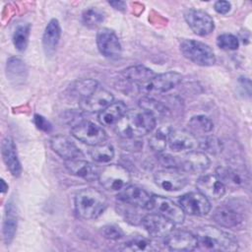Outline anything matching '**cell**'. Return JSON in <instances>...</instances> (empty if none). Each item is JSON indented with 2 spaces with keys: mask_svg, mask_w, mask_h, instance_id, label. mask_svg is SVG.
<instances>
[{
  "mask_svg": "<svg viewBox=\"0 0 252 252\" xmlns=\"http://www.w3.org/2000/svg\"><path fill=\"white\" fill-rule=\"evenodd\" d=\"M156 117L142 107L127 110L115 124V131L123 139H137L153 132Z\"/></svg>",
  "mask_w": 252,
  "mask_h": 252,
  "instance_id": "6da1fadb",
  "label": "cell"
},
{
  "mask_svg": "<svg viewBox=\"0 0 252 252\" xmlns=\"http://www.w3.org/2000/svg\"><path fill=\"white\" fill-rule=\"evenodd\" d=\"M213 219L222 227L235 230L244 229L249 221L248 205L240 199L226 200L215 209Z\"/></svg>",
  "mask_w": 252,
  "mask_h": 252,
  "instance_id": "7a4b0ae2",
  "label": "cell"
},
{
  "mask_svg": "<svg viewBox=\"0 0 252 252\" xmlns=\"http://www.w3.org/2000/svg\"><path fill=\"white\" fill-rule=\"evenodd\" d=\"M197 247L204 251L230 252L238 249V242L233 235L213 225H203L196 230Z\"/></svg>",
  "mask_w": 252,
  "mask_h": 252,
  "instance_id": "3957f363",
  "label": "cell"
},
{
  "mask_svg": "<svg viewBox=\"0 0 252 252\" xmlns=\"http://www.w3.org/2000/svg\"><path fill=\"white\" fill-rule=\"evenodd\" d=\"M77 215L84 220H94L106 209V197L95 188H84L80 190L74 199Z\"/></svg>",
  "mask_w": 252,
  "mask_h": 252,
  "instance_id": "277c9868",
  "label": "cell"
},
{
  "mask_svg": "<svg viewBox=\"0 0 252 252\" xmlns=\"http://www.w3.org/2000/svg\"><path fill=\"white\" fill-rule=\"evenodd\" d=\"M179 48L185 58L199 66L208 67L216 63V55L213 49L202 41L185 38L180 41Z\"/></svg>",
  "mask_w": 252,
  "mask_h": 252,
  "instance_id": "5b68a950",
  "label": "cell"
},
{
  "mask_svg": "<svg viewBox=\"0 0 252 252\" xmlns=\"http://www.w3.org/2000/svg\"><path fill=\"white\" fill-rule=\"evenodd\" d=\"M98 181L105 190L120 192L130 185L131 175L126 167L113 163L104 166L99 171Z\"/></svg>",
  "mask_w": 252,
  "mask_h": 252,
  "instance_id": "8992f818",
  "label": "cell"
},
{
  "mask_svg": "<svg viewBox=\"0 0 252 252\" xmlns=\"http://www.w3.org/2000/svg\"><path fill=\"white\" fill-rule=\"evenodd\" d=\"M71 134L74 138L88 146H96L106 141L107 135L99 125L84 120L74 125L71 129Z\"/></svg>",
  "mask_w": 252,
  "mask_h": 252,
  "instance_id": "52a82bcc",
  "label": "cell"
},
{
  "mask_svg": "<svg viewBox=\"0 0 252 252\" xmlns=\"http://www.w3.org/2000/svg\"><path fill=\"white\" fill-rule=\"evenodd\" d=\"M154 181L164 191L173 192L184 188L188 183V178L181 169L172 166H165L164 168L155 172Z\"/></svg>",
  "mask_w": 252,
  "mask_h": 252,
  "instance_id": "ba28073f",
  "label": "cell"
},
{
  "mask_svg": "<svg viewBox=\"0 0 252 252\" xmlns=\"http://www.w3.org/2000/svg\"><path fill=\"white\" fill-rule=\"evenodd\" d=\"M182 81V75L169 71L156 75L149 83L139 88V91L148 94H163L178 86Z\"/></svg>",
  "mask_w": 252,
  "mask_h": 252,
  "instance_id": "9c48e42d",
  "label": "cell"
},
{
  "mask_svg": "<svg viewBox=\"0 0 252 252\" xmlns=\"http://www.w3.org/2000/svg\"><path fill=\"white\" fill-rule=\"evenodd\" d=\"M149 210H153L165 217L174 224H180L185 220V213L181 207L163 196L153 195Z\"/></svg>",
  "mask_w": 252,
  "mask_h": 252,
  "instance_id": "30bf717a",
  "label": "cell"
},
{
  "mask_svg": "<svg viewBox=\"0 0 252 252\" xmlns=\"http://www.w3.org/2000/svg\"><path fill=\"white\" fill-rule=\"evenodd\" d=\"M97 49L104 57L108 59H118L121 56L122 47L116 33L108 29L101 28L96 32Z\"/></svg>",
  "mask_w": 252,
  "mask_h": 252,
  "instance_id": "8fae6325",
  "label": "cell"
},
{
  "mask_svg": "<svg viewBox=\"0 0 252 252\" xmlns=\"http://www.w3.org/2000/svg\"><path fill=\"white\" fill-rule=\"evenodd\" d=\"M179 206L183 212L190 216L203 217L211 211L209 199L201 192H189L179 198Z\"/></svg>",
  "mask_w": 252,
  "mask_h": 252,
  "instance_id": "7c38bea8",
  "label": "cell"
},
{
  "mask_svg": "<svg viewBox=\"0 0 252 252\" xmlns=\"http://www.w3.org/2000/svg\"><path fill=\"white\" fill-rule=\"evenodd\" d=\"M184 18L189 28L197 35L206 36L215 29L213 18L205 11L199 9H189L185 12Z\"/></svg>",
  "mask_w": 252,
  "mask_h": 252,
  "instance_id": "4fadbf2b",
  "label": "cell"
},
{
  "mask_svg": "<svg viewBox=\"0 0 252 252\" xmlns=\"http://www.w3.org/2000/svg\"><path fill=\"white\" fill-rule=\"evenodd\" d=\"M177 167L182 171L196 174L206 171L210 166V158L204 152L190 151L180 158H176Z\"/></svg>",
  "mask_w": 252,
  "mask_h": 252,
  "instance_id": "5bb4252c",
  "label": "cell"
},
{
  "mask_svg": "<svg viewBox=\"0 0 252 252\" xmlns=\"http://www.w3.org/2000/svg\"><path fill=\"white\" fill-rule=\"evenodd\" d=\"M167 145L172 152L187 153L199 147V141L192 134L184 130L169 129Z\"/></svg>",
  "mask_w": 252,
  "mask_h": 252,
  "instance_id": "9a60e30c",
  "label": "cell"
},
{
  "mask_svg": "<svg viewBox=\"0 0 252 252\" xmlns=\"http://www.w3.org/2000/svg\"><path fill=\"white\" fill-rule=\"evenodd\" d=\"M216 175L226 189L244 188L249 182V177L245 171L228 165H220L217 167Z\"/></svg>",
  "mask_w": 252,
  "mask_h": 252,
  "instance_id": "2e32d148",
  "label": "cell"
},
{
  "mask_svg": "<svg viewBox=\"0 0 252 252\" xmlns=\"http://www.w3.org/2000/svg\"><path fill=\"white\" fill-rule=\"evenodd\" d=\"M142 225L150 235L155 237H165L174 228L171 220L158 213L146 215L142 219Z\"/></svg>",
  "mask_w": 252,
  "mask_h": 252,
  "instance_id": "e0dca14e",
  "label": "cell"
},
{
  "mask_svg": "<svg viewBox=\"0 0 252 252\" xmlns=\"http://www.w3.org/2000/svg\"><path fill=\"white\" fill-rule=\"evenodd\" d=\"M164 244L172 251H192L197 248V238L190 231L172 230L165 236Z\"/></svg>",
  "mask_w": 252,
  "mask_h": 252,
  "instance_id": "ac0fdd59",
  "label": "cell"
},
{
  "mask_svg": "<svg viewBox=\"0 0 252 252\" xmlns=\"http://www.w3.org/2000/svg\"><path fill=\"white\" fill-rule=\"evenodd\" d=\"M113 94L107 90L98 87L91 95L79 101V106L86 112H97L103 110L113 102Z\"/></svg>",
  "mask_w": 252,
  "mask_h": 252,
  "instance_id": "d6986e66",
  "label": "cell"
},
{
  "mask_svg": "<svg viewBox=\"0 0 252 252\" xmlns=\"http://www.w3.org/2000/svg\"><path fill=\"white\" fill-rule=\"evenodd\" d=\"M117 199L124 204L149 210L152 196L142 187L128 185L118 193Z\"/></svg>",
  "mask_w": 252,
  "mask_h": 252,
  "instance_id": "ffe728a7",
  "label": "cell"
},
{
  "mask_svg": "<svg viewBox=\"0 0 252 252\" xmlns=\"http://www.w3.org/2000/svg\"><path fill=\"white\" fill-rule=\"evenodd\" d=\"M196 187L199 192L205 195L208 199L218 200L224 196L226 192L225 186L220 182L216 174L202 175L196 181Z\"/></svg>",
  "mask_w": 252,
  "mask_h": 252,
  "instance_id": "44dd1931",
  "label": "cell"
},
{
  "mask_svg": "<svg viewBox=\"0 0 252 252\" xmlns=\"http://www.w3.org/2000/svg\"><path fill=\"white\" fill-rule=\"evenodd\" d=\"M50 147L56 155L65 160L81 158L83 157V153L77 145L64 135L53 136L50 140Z\"/></svg>",
  "mask_w": 252,
  "mask_h": 252,
  "instance_id": "7402d4cb",
  "label": "cell"
},
{
  "mask_svg": "<svg viewBox=\"0 0 252 252\" xmlns=\"http://www.w3.org/2000/svg\"><path fill=\"white\" fill-rule=\"evenodd\" d=\"M65 167L71 174L83 178L87 181H94L98 179L100 171L96 165L82 158L65 160Z\"/></svg>",
  "mask_w": 252,
  "mask_h": 252,
  "instance_id": "603a6c76",
  "label": "cell"
},
{
  "mask_svg": "<svg viewBox=\"0 0 252 252\" xmlns=\"http://www.w3.org/2000/svg\"><path fill=\"white\" fill-rule=\"evenodd\" d=\"M1 155L7 169L15 177H19L22 173V166L18 158L17 149L12 138L6 137L1 143Z\"/></svg>",
  "mask_w": 252,
  "mask_h": 252,
  "instance_id": "cb8c5ba5",
  "label": "cell"
},
{
  "mask_svg": "<svg viewBox=\"0 0 252 252\" xmlns=\"http://www.w3.org/2000/svg\"><path fill=\"white\" fill-rule=\"evenodd\" d=\"M121 75L126 82L134 85L139 90L140 87L149 83L157 74L143 65H134L124 69Z\"/></svg>",
  "mask_w": 252,
  "mask_h": 252,
  "instance_id": "d4e9b609",
  "label": "cell"
},
{
  "mask_svg": "<svg viewBox=\"0 0 252 252\" xmlns=\"http://www.w3.org/2000/svg\"><path fill=\"white\" fill-rule=\"evenodd\" d=\"M61 35V28L58 20L51 19L45 27L42 35V46L47 56H51L59 43Z\"/></svg>",
  "mask_w": 252,
  "mask_h": 252,
  "instance_id": "484cf974",
  "label": "cell"
},
{
  "mask_svg": "<svg viewBox=\"0 0 252 252\" xmlns=\"http://www.w3.org/2000/svg\"><path fill=\"white\" fill-rule=\"evenodd\" d=\"M126 111L127 106L122 101L112 102L98 113V121L103 126L115 125Z\"/></svg>",
  "mask_w": 252,
  "mask_h": 252,
  "instance_id": "4316f807",
  "label": "cell"
},
{
  "mask_svg": "<svg viewBox=\"0 0 252 252\" xmlns=\"http://www.w3.org/2000/svg\"><path fill=\"white\" fill-rule=\"evenodd\" d=\"M2 228L4 242L9 245L13 240L17 229V211L12 202H8L6 205Z\"/></svg>",
  "mask_w": 252,
  "mask_h": 252,
  "instance_id": "83f0119b",
  "label": "cell"
},
{
  "mask_svg": "<svg viewBox=\"0 0 252 252\" xmlns=\"http://www.w3.org/2000/svg\"><path fill=\"white\" fill-rule=\"evenodd\" d=\"M27 67L25 63L17 57H11L7 60L6 74L7 78L15 84H19L25 81L27 78Z\"/></svg>",
  "mask_w": 252,
  "mask_h": 252,
  "instance_id": "f1b7e54d",
  "label": "cell"
},
{
  "mask_svg": "<svg viewBox=\"0 0 252 252\" xmlns=\"http://www.w3.org/2000/svg\"><path fill=\"white\" fill-rule=\"evenodd\" d=\"M98 87L99 86L96 81L93 79H83L76 81L70 89L72 95L80 101L91 95Z\"/></svg>",
  "mask_w": 252,
  "mask_h": 252,
  "instance_id": "f546056e",
  "label": "cell"
},
{
  "mask_svg": "<svg viewBox=\"0 0 252 252\" xmlns=\"http://www.w3.org/2000/svg\"><path fill=\"white\" fill-rule=\"evenodd\" d=\"M140 107L146 109L153 114L156 119L166 117L169 114V109L161 101L157 100L154 97L145 96L140 100Z\"/></svg>",
  "mask_w": 252,
  "mask_h": 252,
  "instance_id": "4dcf8cb0",
  "label": "cell"
},
{
  "mask_svg": "<svg viewBox=\"0 0 252 252\" xmlns=\"http://www.w3.org/2000/svg\"><path fill=\"white\" fill-rule=\"evenodd\" d=\"M90 156L95 162L105 163L110 161L114 157V148L111 144L102 143L94 146L90 151Z\"/></svg>",
  "mask_w": 252,
  "mask_h": 252,
  "instance_id": "1f68e13d",
  "label": "cell"
},
{
  "mask_svg": "<svg viewBox=\"0 0 252 252\" xmlns=\"http://www.w3.org/2000/svg\"><path fill=\"white\" fill-rule=\"evenodd\" d=\"M188 127L192 133L207 134L214 129L213 121L206 115H195L188 121Z\"/></svg>",
  "mask_w": 252,
  "mask_h": 252,
  "instance_id": "d6a6232c",
  "label": "cell"
},
{
  "mask_svg": "<svg viewBox=\"0 0 252 252\" xmlns=\"http://www.w3.org/2000/svg\"><path fill=\"white\" fill-rule=\"evenodd\" d=\"M30 30L31 26L29 24H20L15 28L13 32V43L17 50H26L29 43Z\"/></svg>",
  "mask_w": 252,
  "mask_h": 252,
  "instance_id": "836d02e7",
  "label": "cell"
},
{
  "mask_svg": "<svg viewBox=\"0 0 252 252\" xmlns=\"http://www.w3.org/2000/svg\"><path fill=\"white\" fill-rule=\"evenodd\" d=\"M168 132L169 128H159L156 130L149 138L150 148L157 153H162L167 145Z\"/></svg>",
  "mask_w": 252,
  "mask_h": 252,
  "instance_id": "e575fe53",
  "label": "cell"
},
{
  "mask_svg": "<svg viewBox=\"0 0 252 252\" xmlns=\"http://www.w3.org/2000/svg\"><path fill=\"white\" fill-rule=\"evenodd\" d=\"M104 20V14L97 8L90 7L82 14V22L89 29L97 28Z\"/></svg>",
  "mask_w": 252,
  "mask_h": 252,
  "instance_id": "d590c367",
  "label": "cell"
},
{
  "mask_svg": "<svg viewBox=\"0 0 252 252\" xmlns=\"http://www.w3.org/2000/svg\"><path fill=\"white\" fill-rule=\"evenodd\" d=\"M124 250L129 251H154L157 250V247L153 242L145 238L143 236H136L134 238H131L129 241H127L124 244Z\"/></svg>",
  "mask_w": 252,
  "mask_h": 252,
  "instance_id": "8d00e7d4",
  "label": "cell"
},
{
  "mask_svg": "<svg viewBox=\"0 0 252 252\" xmlns=\"http://www.w3.org/2000/svg\"><path fill=\"white\" fill-rule=\"evenodd\" d=\"M217 45L223 50H236L239 47V40L232 33H221L217 37Z\"/></svg>",
  "mask_w": 252,
  "mask_h": 252,
  "instance_id": "74e56055",
  "label": "cell"
},
{
  "mask_svg": "<svg viewBox=\"0 0 252 252\" xmlns=\"http://www.w3.org/2000/svg\"><path fill=\"white\" fill-rule=\"evenodd\" d=\"M199 148H201L204 152L216 155L221 152L222 144L216 137H207L202 141H199Z\"/></svg>",
  "mask_w": 252,
  "mask_h": 252,
  "instance_id": "f35d334b",
  "label": "cell"
},
{
  "mask_svg": "<svg viewBox=\"0 0 252 252\" xmlns=\"http://www.w3.org/2000/svg\"><path fill=\"white\" fill-rule=\"evenodd\" d=\"M100 232L104 238L109 240H118L122 238L124 235L122 229L115 224H106L102 226Z\"/></svg>",
  "mask_w": 252,
  "mask_h": 252,
  "instance_id": "ab89813d",
  "label": "cell"
},
{
  "mask_svg": "<svg viewBox=\"0 0 252 252\" xmlns=\"http://www.w3.org/2000/svg\"><path fill=\"white\" fill-rule=\"evenodd\" d=\"M215 11L219 14H226L230 11V8H231V4L228 2V1H217L215 3Z\"/></svg>",
  "mask_w": 252,
  "mask_h": 252,
  "instance_id": "60d3db41",
  "label": "cell"
},
{
  "mask_svg": "<svg viewBox=\"0 0 252 252\" xmlns=\"http://www.w3.org/2000/svg\"><path fill=\"white\" fill-rule=\"evenodd\" d=\"M34 122H35V125H36L39 129H41V130H43V131H49V130L51 129L50 123H49L44 117H42L41 115L35 114V115H34Z\"/></svg>",
  "mask_w": 252,
  "mask_h": 252,
  "instance_id": "b9f144b4",
  "label": "cell"
},
{
  "mask_svg": "<svg viewBox=\"0 0 252 252\" xmlns=\"http://www.w3.org/2000/svg\"><path fill=\"white\" fill-rule=\"evenodd\" d=\"M109 4L116 10H119V11H124L125 10V2L123 1H112V2H109Z\"/></svg>",
  "mask_w": 252,
  "mask_h": 252,
  "instance_id": "7bdbcfd3",
  "label": "cell"
},
{
  "mask_svg": "<svg viewBox=\"0 0 252 252\" xmlns=\"http://www.w3.org/2000/svg\"><path fill=\"white\" fill-rule=\"evenodd\" d=\"M1 191H2V193H5L6 191H7V189H8V185H6V183H5V181L3 180V179H1Z\"/></svg>",
  "mask_w": 252,
  "mask_h": 252,
  "instance_id": "ee69618b",
  "label": "cell"
}]
</instances>
